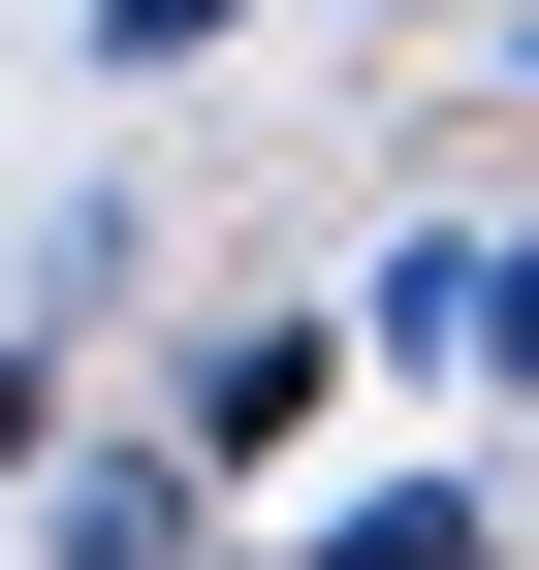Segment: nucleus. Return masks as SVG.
Listing matches in <instances>:
<instances>
[{"label": "nucleus", "instance_id": "nucleus-4", "mask_svg": "<svg viewBox=\"0 0 539 570\" xmlns=\"http://www.w3.org/2000/svg\"><path fill=\"white\" fill-rule=\"evenodd\" d=\"M286 570H508V475H381V508H317Z\"/></svg>", "mask_w": 539, "mask_h": 570}, {"label": "nucleus", "instance_id": "nucleus-5", "mask_svg": "<svg viewBox=\"0 0 539 570\" xmlns=\"http://www.w3.org/2000/svg\"><path fill=\"white\" fill-rule=\"evenodd\" d=\"M254 32V0H96V63H223Z\"/></svg>", "mask_w": 539, "mask_h": 570}, {"label": "nucleus", "instance_id": "nucleus-2", "mask_svg": "<svg viewBox=\"0 0 539 570\" xmlns=\"http://www.w3.org/2000/svg\"><path fill=\"white\" fill-rule=\"evenodd\" d=\"M286 412H317V317H190V381H159L190 475H286Z\"/></svg>", "mask_w": 539, "mask_h": 570}, {"label": "nucleus", "instance_id": "nucleus-1", "mask_svg": "<svg viewBox=\"0 0 539 570\" xmlns=\"http://www.w3.org/2000/svg\"><path fill=\"white\" fill-rule=\"evenodd\" d=\"M381 348H413V381H508V412H539V223H413V254H381Z\"/></svg>", "mask_w": 539, "mask_h": 570}, {"label": "nucleus", "instance_id": "nucleus-3", "mask_svg": "<svg viewBox=\"0 0 539 570\" xmlns=\"http://www.w3.org/2000/svg\"><path fill=\"white\" fill-rule=\"evenodd\" d=\"M63 570H223V475L190 444H63Z\"/></svg>", "mask_w": 539, "mask_h": 570}]
</instances>
